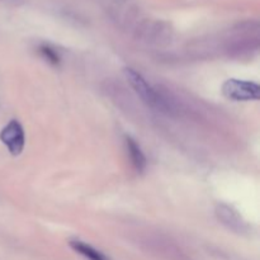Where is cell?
Returning a JSON list of instances; mask_svg holds the SVG:
<instances>
[{
    "label": "cell",
    "mask_w": 260,
    "mask_h": 260,
    "mask_svg": "<svg viewBox=\"0 0 260 260\" xmlns=\"http://www.w3.org/2000/svg\"><path fill=\"white\" fill-rule=\"evenodd\" d=\"M124 75H126L127 81L132 86L135 93L142 99L144 103H146L149 107H152V108L161 109V111L168 108L167 101L161 98V95L147 83L146 79L141 74L135 71L134 69L127 68L124 69Z\"/></svg>",
    "instance_id": "obj_1"
},
{
    "label": "cell",
    "mask_w": 260,
    "mask_h": 260,
    "mask_svg": "<svg viewBox=\"0 0 260 260\" xmlns=\"http://www.w3.org/2000/svg\"><path fill=\"white\" fill-rule=\"evenodd\" d=\"M222 93L228 99L236 102L258 101L260 96V88L258 84L251 81L229 79L222 85Z\"/></svg>",
    "instance_id": "obj_2"
},
{
    "label": "cell",
    "mask_w": 260,
    "mask_h": 260,
    "mask_svg": "<svg viewBox=\"0 0 260 260\" xmlns=\"http://www.w3.org/2000/svg\"><path fill=\"white\" fill-rule=\"evenodd\" d=\"M0 141L14 156L22 154L25 144L24 129H23L22 124L17 119H12L0 132Z\"/></svg>",
    "instance_id": "obj_3"
},
{
    "label": "cell",
    "mask_w": 260,
    "mask_h": 260,
    "mask_svg": "<svg viewBox=\"0 0 260 260\" xmlns=\"http://www.w3.org/2000/svg\"><path fill=\"white\" fill-rule=\"evenodd\" d=\"M126 147L127 152L129 155V160H131V164L135 169L139 173H142L146 168V157L145 154L142 152L140 145L135 141L131 137H127L126 139Z\"/></svg>",
    "instance_id": "obj_4"
},
{
    "label": "cell",
    "mask_w": 260,
    "mask_h": 260,
    "mask_svg": "<svg viewBox=\"0 0 260 260\" xmlns=\"http://www.w3.org/2000/svg\"><path fill=\"white\" fill-rule=\"evenodd\" d=\"M70 246L73 250H75L76 253H79L80 255H83L84 258L88 260H109L102 251L96 250L95 248H93V246L89 245V244L84 243V241L71 240Z\"/></svg>",
    "instance_id": "obj_5"
},
{
    "label": "cell",
    "mask_w": 260,
    "mask_h": 260,
    "mask_svg": "<svg viewBox=\"0 0 260 260\" xmlns=\"http://www.w3.org/2000/svg\"><path fill=\"white\" fill-rule=\"evenodd\" d=\"M40 50H41V53L43 55V57L47 58L51 63L57 65V63L60 62V57H58V55L56 53L55 50H52V48L48 47V46H41Z\"/></svg>",
    "instance_id": "obj_6"
}]
</instances>
